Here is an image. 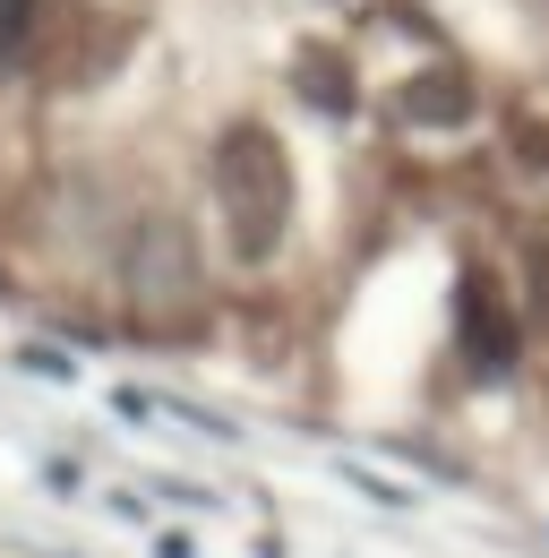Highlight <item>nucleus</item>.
I'll return each instance as SVG.
<instances>
[{"label":"nucleus","instance_id":"obj_1","mask_svg":"<svg viewBox=\"0 0 549 558\" xmlns=\"http://www.w3.org/2000/svg\"><path fill=\"white\" fill-rule=\"evenodd\" d=\"M215 207L232 232V258L241 267H267L292 232V155L267 121H232L215 146Z\"/></svg>","mask_w":549,"mask_h":558},{"label":"nucleus","instance_id":"obj_2","mask_svg":"<svg viewBox=\"0 0 549 558\" xmlns=\"http://www.w3.org/2000/svg\"><path fill=\"white\" fill-rule=\"evenodd\" d=\"M130 301L146 327H181L198 310V250L181 215H137L130 232Z\"/></svg>","mask_w":549,"mask_h":558},{"label":"nucleus","instance_id":"obj_3","mask_svg":"<svg viewBox=\"0 0 549 558\" xmlns=\"http://www.w3.org/2000/svg\"><path fill=\"white\" fill-rule=\"evenodd\" d=\"M455 336H464L473 378H507V369H515V318H507V301H498L489 276L455 283Z\"/></svg>","mask_w":549,"mask_h":558},{"label":"nucleus","instance_id":"obj_4","mask_svg":"<svg viewBox=\"0 0 549 558\" xmlns=\"http://www.w3.org/2000/svg\"><path fill=\"white\" fill-rule=\"evenodd\" d=\"M473 77L455 70V61H429V70H412L404 77V121L412 130H464L473 121Z\"/></svg>","mask_w":549,"mask_h":558},{"label":"nucleus","instance_id":"obj_5","mask_svg":"<svg viewBox=\"0 0 549 558\" xmlns=\"http://www.w3.org/2000/svg\"><path fill=\"white\" fill-rule=\"evenodd\" d=\"M292 86H301V104H318V112H352V61H343L335 44H309V52L292 61Z\"/></svg>","mask_w":549,"mask_h":558},{"label":"nucleus","instance_id":"obj_6","mask_svg":"<svg viewBox=\"0 0 549 558\" xmlns=\"http://www.w3.org/2000/svg\"><path fill=\"white\" fill-rule=\"evenodd\" d=\"M515 146H524V172H549V121H515Z\"/></svg>","mask_w":549,"mask_h":558}]
</instances>
